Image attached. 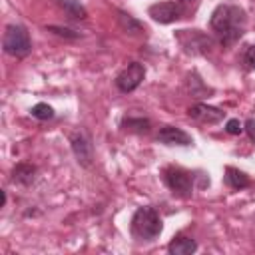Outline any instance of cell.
Returning <instances> with one entry per match:
<instances>
[{"label":"cell","instance_id":"5b68a950","mask_svg":"<svg viewBox=\"0 0 255 255\" xmlns=\"http://www.w3.org/2000/svg\"><path fill=\"white\" fill-rule=\"evenodd\" d=\"M175 38L187 54L197 56V54H207L211 50V38L199 30H179Z\"/></svg>","mask_w":255,"mask_h":255},{"label":"cell","instance_id":"7c38bea8","mask_svg":"<svg viewBox=\"0 0 255 255\" xmlns=\"http://www.w3.org/2000/svg\"><path fill=\"white\" fill-rule=\"evenodd\" d=\"M12 179L20 185H30L36 179V167L32 163H16L12 169Z\"/></svg>","mask_w":255,"mask_h":255},{"label":"cell","instance_id":"ffe728a7","mask_svg":"<svg viewBox=\"0 0 255 255\" xmlns=\"http://www.w3.org/2000/svg\"><path fill=\"white\" fill-rule=\"evenodd\" d=\"M48 30H50V32H54V34H58V36H64V38H78V36H80L78 32L68 30V28H60V26H50Z\"/></svg>","mask_w":255,"mask_h":255},{"label":"cell","instance_id":"7a4b0ae2","mask_svg":"<svg viewBox=\"0 0 255 255\" xmlns=\"http://www.w3.org/2000/svg\"><path fill=\"white\" fill-rule=\"evenodd\" d=\"M161 229H163L161 217L153 207H149V205L137 207V211L131 217V233H133L135 239L153 241V239L159 237Z\"/></svg>","mask_w":255,"mask_h":255},{"label":"cell","instance_id":"3957f363","mask_svg":"<svg viewBox=\"0 0 255 255\" xmlns=\"http://www.w3.org/2000/svg\"><path fill=\"white\" fill-rule=\"evenodd\" d=\"M2 48L6 54L14 56V58H24L30 54L32 50V42L28 36V30L24 26L18 24H10L4 30V38H2Z\"/></svg>","mask_w":255,"mask_h":255},{"label":"cell","instance_id":"7402d4cb","mask_svg":"<svg viewBox=\"0 0 255 255\" xmlns=\"http://www.w3.org/2000/svg\"><path fill=\"white\" fill-rule=\"evenodd\" d=\"M6 205V191H2V207Z\"/></svg>","mask_w":255,"mask_h":255},{"label":"cell","instance_id":"6da1fadb","mask_svg":"<svg viewBox=\"0 0 255 255\" xmlns=\"http://www.w3.org/2000/svg\"><path fill=\"white\" fill-rule=\"evenodd\" d=\"M245 12L239 6H231V4H219L213 14H211V30L215 32L217 40L223 46H231L235 44L245 28Z\"/></svg>","mask_w":255,"mask_h":255},{"label":"cell","instance_id":"603a6c76","mask_svg":"<svg viewBox=\"0 0 255 255\" xmlns=\"http://www.w3.org/2000/svg\"><path fill=\"white\" fill-rule=\"evenodd\" d=\"M179 2H191V0H179Z\"/></svg>","mask_w":255,"mask_h":255},{"label":"cell","instance_id":"30bf717a","mask_svg":"<svg viewBox=\"0 0 255 255\" xmlns=\"http://www.w3.org/2000/svg\"><path fill=\"white\" fill-rule=\"evenodd\" d=\"M157 141L163 145H181V147H187L193 143L191 135L185 133L183 129L175 128V126H163L157 133Z\"/></svg>","mask_w":255,"mask_h":255},{"label":"cell","instance_id":"5bb4252c","mask_svg":"<svg viewBox=\"0 0 255 255\" xmlns=\"http://www.w3.org/2000/svg\"><path fill=\"white\" fill-rule=\"evenodd\" d=\"M56 4L74 20H84L88 14L84 10V6L80 4V0H56Z\"/></svg>","mask_w":255,"mask_h":255},{"label":"cell","instance_id":"2e32d148","mask_svg":"<svg viewBox=\"0 0 255 255\" xmlns=\"http://www.w3.org/2000/svg\"><path fill=\"white\" fill-rule=\"evenodd\" d=\"M118 18H120V24H122V28H124L126 32H129V34H137V32H141V24H139L137 20H133L129 14H126V12H118Z\"/></svg>","mask_w":255,"mask_h":255},{"label":"cell","instance_id":"d6986e66","mask_svg":"<svg viewBox=\"0 0 255 255\" xmlns=\"http://www.w3.org/2000/svg\"><path fill=\"white\" fill-rule=\"evenodd\" d=\"M225 131H227L229 135H239V133L243 131V124H241L239 120L231 118V120H227V124H225Z\"/></svg>","mask_w":255,"mask_h":255},{"label":"cell","instance_id":"8fae6325","mask_svg":"<svg viewBox=\"0 0 255 255\" xmlns=\"http://www.w3.org/2000/svg\"><path fill=\"white\" fill-rule=\"evenodd\" d=\"M167 251L171 255H191L197 251V243H195V239H191L187 235H177L169 241Z\"/></svg>","mask_w":255,"mask_h":255},{"label":"cell","instance_id":"8992f818","mask_svg":"<svg viewBox=\"0 0 255 255\" xmlns=\"http://www.w3.org/2000/svg\"><path fill=\"white\" fill-rule=\"evenodd\" d=\"M143 78H145V66L139 62H131L116 76V86L120 92L128 94V92H133L143 82Z\"/></svg>","mask_w":255,"mask_h":255},{"label":"cell","instance_id":"ba28073f","mask_svg":"<svg viewBox=\"0 0 255 255\" xmlns=\"http://www.w3.org/2000/svg\"><path fill=\"white\" fill-rule=\"evenodd\" d=\"M181 14H183V8L179 2H157V4L149 6L151 20H155L159 24H171V22L179 20Z\"/></svg>","mask_w":255,"mask_h":255},{"label":"cell","instance_id":"9c48e42d","mask_svg":"<svg viewBox=\"0 0 255 255\" xmlns=\"http://www.w3.org/2000/svg\"><path fill=\"white\" fill-rule=\"evenodd\" d=\"M187 114L193 120L201 122V124H217L225 118V112L221 108H215V106H209V104H203V102H197V104L189 106Z\"/></svg>","mask_w":255,"mask_h":255},{"label":"cell","instance_id":"44dd1931","mask_svg":"<svg viewBox=\"0 0 255 255\" xmlns=\"http://www.w3.org/2000/svg\"><path fill=\"white\" fill-rule=\"evenodd\" d=\"M243 129H245V133L249 135V139L255 143V120H253V118H249V120L243 124Z\"/></svg>","mask_w":255,"mask_h":255},{"label":"cell","instance_id":"ac0fdd59","mask_svg":"<svg viewBox=\"0 0 255 255\" xmlns=\"http://www.w3.org/2000/svg\"><path fill=\"white\" fill-rule=\"evenodd\" d=\"M243 64L247 70H255V44L247 46L243 52Z\"/></svg>","mask_w":255,"mask_h":255},{"label":"cell","instance_id":"52a82bcc","mask_svg":"<svg viewBox=\"0 0 255 255\" xmlns=\"http://www.w3.org/2000/svg\"><path fill=\"white\" fill-rule=\"evenodd\" d=\"M70 143H72V151H74L78 163L84 165V167L92 165V159H94V143H92L90 135L84 129L74 131L70 135Z\"/></svg>","mask_w":255,"mask_h":255},{"label":"cell","instance_id":"9a60e30c","mask_svg":"<svg viewBox=\"0 0 255 255\" xmlns=\"http://www.w3.org/2000/svg\"><path fill=\"white\" fill-rule=\"evenodd\" d=\"M122 128L133 133H147L151 128V122L147 118H126L122 120Z\"/></svg>","mask_w":255,"mask_h":255},{"label":"cell","instance_id":"277c9868","mask_svg":"<svg viewBox=\"0 0 255 255\" xmlns=\"http://www.w3.org/2000/svg\"><path fill=\"white\" fill-rule=\"evenodd\" d=\"M163 181L173 191V195L179 197H191L193 193V175L181 167H165L163 169Z\"/></svg>","mask_w":255,"mask_h":255},{"label":"cell","instance_id":"4fadbf2b","mask_svg":"<svg viewBox=\"0 0 255 255\" xmlns=\"http://www.w3.org/2000/svg\"><path fill=\"white\" fill-rule=\"evenodd\" d=\"M225 183L231 187V189H243V187H249V177L235 169V167H225Z\"/></svg>","mask_w":255,"mask_h":255},{"label":"cell","instance_id":"e0dca14e","mask_svg":"<svg viewBox=\"0 0 255 255\" xmlns=\"http://www.w3.org/2000/svg\"><path fill=\"white\" fill-rule=\"evenodd\" d=\"M32 116H34L36 120H52V118H54V110H52V106L40 102V104H36V106L32 108Z\"/></svg>","mask_w":255,"mask_h":255}]
</instances>
